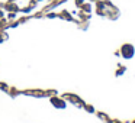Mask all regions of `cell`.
Wrapping results in <instances>:
<instances>
[{"label": "cell", "mask_w": 135, "mask_h": 123, "mask_svg": "<svg viewBox=\"0 0 135 123\" xmlns=\"http://www.w3.org/2000/svg\"><path fill=\"white\" fill-rule=\"evenodd\" d=\"M120 55L123 57V58H126V59H129V58H132L134 57V54H135V48L132 47V45H129V44H125L122 48H120Z\"/></svg>", "instance_id": "cell-1"}, {"label": "cell", "mask_w": 135, "mask_h": 123, "mask_svg": "<svg viewBox=\"0 0 135 123\" xmlns=\"http://www.w3.org/2000/svg\"><path fill=\"white\" fill-rule=\"evenodd\" d=\"M132 123H135V120H134V122H132Z\"/></svg>", "instance_id": "cell-2"}]
</instances>
